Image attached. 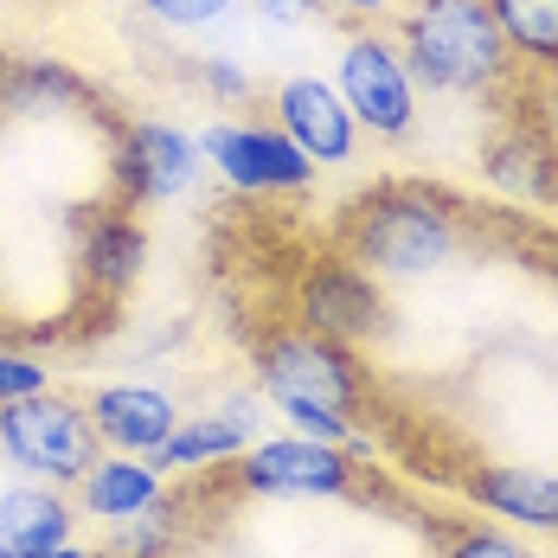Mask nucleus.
Returning a JSON list of instances; mask_svg holds the SVG:
<instances>
[{"instance_id": "nucleus-15", "label": "nucleus", "mask_w": 558, "mask_h": 558, "mask_svg": "<svg viewBox=\"0 0 558 558\" xmlns=\"http://www.w3.org/2000/svg\"><path fill=\"white\" fill-rule=\"evenodd\" d=\"M77 513L52 482H13L0 488V558H46L71 539Z\"/></svg>"}, {"instance_id": "nucleus-24", "label": "nucleus", "mask_w": 558, "mask_h": 558, "mask_svg": "<svg viewBox=\"0 0 558 558\" xmlns=\"http://www.w3.org/2000/svg\"><path fill=\"white\" fill-rule=\"evenodd\" d=\"M264 20H277V26H308V20H328L335 7L328 0H251Z\"/></svg>"}, {"instance_id": "nucleus-11", "label": "nucleus", "mask_w": 558, "mask_h": 558, "mask_svg": "<svg viewBox=\"0 0 558 558\" xmlns=\"http://www.w3.org/2000/svg\"><path fill=\"white\" fill-rule=\"evenodd\" d=\"M257 391H231L219 411H199V417H180L173 424V437L148 462L161 469V475H193V469H219L231 462L238 449L257 444Z\"/></svg>"}, {"instance_id": "nucleus-16", "label": "nucleus", "mask_w": 558, "mask_h": 558, "mask_svg": "<svg viewBox=\"0 0 558 558\" xmlns=\"http://www.w3.org/2000/svg\"><path fill=\"white\" fill-rule=\"evenodd\" d=\"M58 110L97 116V90L58 58H0V116H58Z\"/></svg>"}, {"instance_id": "nucleus-21", "label": "nucleus", "mask_w": 558, "mask_h": 558, "mask_svg": "<svg viewBox=\"0 0 558 558\" xmlns=\"http://www.w3.org/2000/svg\"><path fill=\"white\" fill-rule=\"evenodd\" d=\"M444 558H533V553L501 526H456L444 539Z\"/></svg>"}, {"instance_id": "nucleus-2", "label": "nucleus", "mask_w": 558, "mask_h": 558, "mask_svg": "<svg viewBox=\"0 0 558 558\" xmlns=\"http://www.w3.org/2000/svg\"><path fill=\"white\" fill-rule=\"evenodd\" d=\"M251 379H257V398H270L282 417L328 411V417H347L360 430L373 417V379H366L360 353L302 328V322L264 328L251 340Z\"/></svg>"}, {"instance_id": "nucleus-1", "label": "nucleus", "mask_w": 558, "mask_h": 558, "mask_svg": "<svg viewBox=\"0 0 558 558\" xmlns=\"http://www.w3.org/2000/svg\"><path fill=\"white\" fill-rule=\"evenodd\" d=\"M462 251V213L430 186H373L340 219V257L366 277H437Z\"/></svg>"}, {"instance_id": "nucleus-17", "label": "nucleus", "mask_w": 558, "mask_h": 558, "mask_svg": "<svg viewBox=\"0 0 558 558\" xmlns=\"http://www.w3.org/2000/svg\"><path fill=\"white\" fill-rule=\"evenodd\" d=\"M161 495H168V488H161V469H155V462H110V456H97V462L84 469V482H77L84 513L104 520V526H122V520L148 513Z\"/></svg>"}, {"instance_id": "nucleus-3", "label": "nucleus", "mask_w": 558, "mask_h": 558, "mask_svg": "<svg viewBox=\"0 0 558 558\" xmlns=\"http://www.w3.org/2000/svg\"><path fill=\"white\" fill-rule=\"evenodd\" d=\"M398 52L424 90L495 97L501 84H513V58L482 0H417L398 20Z\"/></svg>"}, {"instance_id": "nucleus-25", "label": "nucleus", "mask_w": 558, "mask_h": 558, "mask_svg": "<svg viewBox=\"0 0 558 558\" xmlns=\"http://www.w3.org/2000/svg\"><path fill=\"white\" fill-rule=\"evenodd\" d=\"M335 13H347V20H373V13H386V0H328Z\"/></svg>"}, {"instance_id": "nucleus-14", "label": "nucleus", "mask_w": 558, "mask_h": 558, "mask_svg": "<svg viewBox=\"0 0 558 558\" xmlns=\"http://www.w3.org/2000/svg\"><path fill=\"white\" fill-rule=\"evenodd\" d=\"M462 495L482 513H501L513 526L558 533V475L546 469H513V462H469L462 469Z\"/></svg>"}, {"instance_id": "nucleus-12", "label": "nucleus", "mask_w": 558, "mask_h": 558, "mask_svg": "<svg viewBox=\"0 0 558 558\" xmlns=\"http://www.w3.org/2000/svg\"><path fill=\"white\" fill-rule=\"evenodd\" d=\"M142 264H148V231L135 225L129 206H104V213H84L77 219V277L84 289H97L104 302H116L129 282L142 277Z\"/></svg>"}, {"instance_id": "nucleus-4", "label": "nucleus", "mask_w": 558, "mask_h": 558, "mask_svg": "<svg viewBox=\"0 0 558 558\" xmlns=\"http://www.w3.org/2000/svg\"><path fill=\"white\" fill-rule=\"evenodd\" d=\"M0 456L26 475V482H52V488H77L84 469L104 456V437L90 430V411L64 391H33L0 404Z\"/></svg>"}, {"instance_id": "nucleus-13", "label": "nucleus", "mask_w": 558, "mask_h": 558, "mask_svg": "<svg viewBox=\"0 0 558 558\" xmlns=\"http://www.w3.org/2000/svg\"><path fill=\"white\" fill-rule=\"evenodd\" d=\"M84 411H90V430L104 437V449H122V456H155L180 424V404L161 386H104L90 391Z\"/></svg>"}, {"instance_id": "nucleus-7", "label": "nucleus", "mask_w": 558, "mask_h": 558, "mask_svg": "<svg viewBox=\"0 0 558 558\" xmlns=\"http://www.w3.org/2000/svg\"><path fill=\"white\" fill-rule=\"evenodd\" d=\"M295 322L302 328H315V335L340 340V347H379L391 335V308H386V289L366 277L360 264H347V257H322V264H308L302 282H295Z\"/></svg>"}, {"instance_id": "nucleus-8", "label": "nucleus", "mask_w": 558, "mask_h": 558, "mask_svg": "<svg viewBox=\"0 0 558 558\" xmlns=\"http://www.w3.org/2000/svg\"><path fill=\"white\" fill-rule=\"evenodd\" d=\"M199 155L238 193H302L315 180V161L282 135L277 122H206Z\"/></svg>"}, {"instance_id": "nucleus-5", "label": "nucleus", "mask_w": 558, "mask_h": 558, "mask_svg": "<svg viewBox=\"0 0 558 558\" xmlns=\"http://www.w3.org/2000/svg\"><path fill=\"white\" fill-rule=\"evenodd\" d=\"M335 90L340 104L353 110V122L379 142H404L417 129V77L398 52V39L373 33V26H353L335 64Z\"/></svg>"}, {"instance_id": "nucleus-23", "label": "nucleus", "mask_w": 558, "mask_h": 558, "mask_svg": "<svg viewBox=\"0 0 558 558\" xmlns=\"http://www.w3.org/2000/svg\"><path fill=\"white\" fill-rule=\"evenodd\" d=\"M46 366L33 360V353H7L0 347V404H13V398H33V391H46Z\"/></svg>"}, {"instance_id": "nucleus-10", "label": "nucleus", "mask_w": 558, "mask_h": 558, "mask_svg": "<svg viewBox=\"0 0 558 558\" xmlns=\"http://www.w3.org/2000/svg\"><path fill=\"white\" fill-rule=\"evenodd\" d=\"M270 110H277V129L315 161V168L353 161L360 122H353V110L340 104V90L328 84V77H282L277 97H270Z\"/></svg>"}, {"instance_id": "nucleus-26", "label": "nucleus", "mask_w": 558, "mask_h": 558, "mask_svg": "<svg viewBox=\"0 0 558 558\" xmlns=\"http://www.w3.org/2000/svg\"><path fill=\"white\" fill-rule=\"evenodd\" d=\"M526 244H533V251H546V257H539V264H546V270H553V277H558V238H553V231H533V238H526Z\"/></svg>"}, {"instance_id": "nucleus-6", "label": "nucleus", "mask_w": 558, "mask_h": 558, "mask_svg": "<svg viewBox=\"0 0 558 558\" xmlns=\"http://www.w3.org/2000/svg\"><path fill=\"white\" fill-rule=\"evenodd\" d=\"M231 482L244 495H360L366 475L353 449L315 444V437H257L251 449L231 456Z\"/></svg>"}, {"instance_id": "nucleus-18", "label": "nucleus", "mask_w": 558, "mask_h": 558, "mask_svg": "<svg viewBox=\"0 0 558 558\" xmlns=\"http://www.w3.org/2000/svg\"><path fill=\"white\" fill-rule=\"evenodd\" d=\"M513 71L558 77V0H482Z\"/></svg>"}, {"instance_id": "nucleus-27", "label": "nucleus", "mask_w": 558, "mask_h": 558, "mask_svg": "<svg viewBox=\"0 0 558 558\" xmlns=\"http://www.w3.org/2000/svg\"><path fill=\"white\" fill-rule=\"evenodd\" d=\"M46 558H104V553H90V546H77V539H64V546H52Z\"/></svg>"}, {"instance_id": "nucleus-20", "label": "nucleus", "mask_w": 558, "mask_h": 558, "mask_svg": "<svg viewBox=\"0 0 558 558\" xmlns=\"http://www.w3.org/2000/svg\"><path fill=\"white\" fill-rule=\"evenodd\" d=\"M238 0H142L148 20H161L173 33H199V26H219Z\"/></svg>"}, {"instance_id": "nucleus-9", "label": "nucleus", "mask_w": 558, "mask_h": 558, "mask_svg": "<svg viewBox=\"0 0 558 558\" xmlns=\"http://www.w3.org/2000/svg\"><path fill=\"white\" fill-rule=\"evenodd\" d=\"M110 180H116V206H155V199H180L199 180V142L180 135L173 122H135L116 135L110 155Z\"/></svg>"}, {"instance_id": "nucleus-19", "label": "nucleus", "mask_w": 558, "mask_h": 558, "mask_svg": "<svg viewBox=\"0 0 558 558\" xmlns=\"http://www.w3.org/2000/svg\"><path fill=\"white\" fill-rule=\"evenodd\" d=\"M173 539H180V501L161 495L148 513H135V520H122V526H116L110 558H168Z\"/></svg>"}, {"instance_id": "nucleus-22", "label": "nucleus", "mask_w": 558, "mask_h": 558, "mask_svg": "<svg viewBox=\"0 0 558 558\" xmlns=\"http://www.w3.org/2000/svg\"><path fill=\"white\" fill-rule=\"evenodd\" d=\"M193 84H199L206 97H219V104H244V97H251V71H244L238 58H219V52L193 64Z\"/></svg>"}]
</instances>
